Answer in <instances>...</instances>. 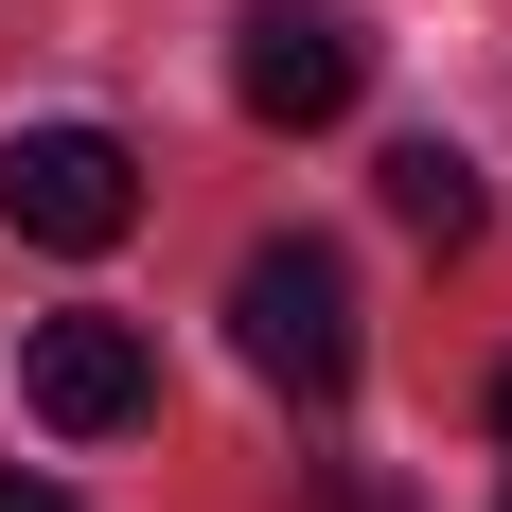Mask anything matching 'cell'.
Listing matches in <instances>:
<instances>
[{
  "mask_svg": "<svg viewBox=\"0 0 512 512\" xmlns=\"http://www.w3.org/2000/svg\"><path fill=\"white\" fill-rule=\"evenodd\" d=\"M0 230H18V248H124V230H142V159L106 142V124H18V142H0Z\"/></svg>",
  "mask_w": 512,
  "mask_h": 512,
  "instance_id": "2",
  "label": "cell"
},
{
  "mask_svg": "<svg viewBox=\"0 0 512 512\" xmlns=\"http://www.w3.org/2000/svg\"><path fill=\"white\" fill-rule=\"evenodd\" d=\"M230 89H248V124H336V106L371 89V36L336 18V0H248V36H230Z\"/></svg>",
  "mask_w": 512,
  "mask_h": 512,
  "instance_id": "3",
  "label": "cell"
},
{
  "mask_svg": "<svg viewBox=\"0 0 512 512\" xmlns=\"http://www.w3.org/2000/svg\"><path fill=\"white\" fill-rule=\"evenodd\" d=\"M371 195L407 212L424 248H477V159H460V142H389V159H371Z\"/></svg>",
  "mask_w": 512,
  "mask_h": 512,
  "instance_id": "5",
  "label": "cell"
},
{
  "mask_svg": "<svg viewBox=\"0 0 512 512\" xmlns=\"http://www.w3.org/2000/svg\"><path fill=\"white\" fill-rule=\"evenodd\" d=\"M0 512H89V495H71V477H0Z\"/></svg>",
  "mask_w": 512,
  "mask_h": 512,
  "instance_id": "6",
  "label": "cell"
},
{
  "mask_svg": "<svg viewBox=\"0 0 512 512\" xmlns=\"http://www.w3.org/2000/svg\"><path fill=\"white\" fill-rule=\"evenodd\" d=\"M18 389H36L53 442H124V424H159V354H142V318H36V354H18Z\"/></svg>",
  "mask_w": 512,
  "mask_h": 512,
  "instance_id": "4",
  "label": "cell"
},
{
  "mask_svg": "<svg viewBox=\"0 0 512 512\" xmlns=\"http://www.w3.org/2000/svg\"><path fill=\"white\" fill-rule=\"evenodd\" d=\"M495 512H512V495H495Z\"/></svg>",
  "mask_w": 512,
  "mask_h": 512,
  "instance_id": "8",
  "label": "cell"
},
{
  "mask_svg": "<svg viewBox=\"0 0 512 512\" xmlns=\"http://www.w3.org/2000/svg\"><path fill=\"white\" fill-rule=\"evenodd\" d=\"M230 336H248L265 389H301V407H336L354 389V265L318 248V230H265L248 283H230Z\"/></svg>",
  "mask_w": 512,
  "mask_h": 512,
  "instance_id": "1",
  "label": "cell"
},
{
  "mask_svg": "<svg viewBox=\"0 0 512 512\" xmlns=\"http://www.w3.org/2000/svg\"><path fill=\"white\" fill-rule=\"evenodd\" d=\"M495 442H512V371H495Z\"/></svg>",
  "mask_w": 512,
  "mask_h": 512,
  "instance_id": "7",
  "label": "cell"
}]
</instances>
